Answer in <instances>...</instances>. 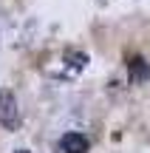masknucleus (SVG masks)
I'll return each instance as SVG.
<instances>
[{
  "label": "nucleus",
  "instance_id": "1",
  "mask_svg": "<svg viewBox=\"0 0 150 153\" xmlns=\"http://www.w3.org/2000/svg\"><path fill=\"white\" fill-rule=\"evenodd\" d=\"M0 125L9 128V131H14V128L20 125L17 99H14V94H11L9 88H3V91H0Z\"/></svg>",
  "mask_w": 150,
  "mask_h": 153
},
{
  "label": "nucleus",
  "instance_id": "3",
  "mask_svg": "<svg viewBox=\"0 0 150 153\" xmlns=\"http://www.w3.org/2000/svg\"><path fill=\"white\" fill-rule=\"evenodd\" d=\"M145 76H147L145 60H139V57H136V60L130 62V79H136V82H139V79H145Z\"/></svg>",
  "mask_w": 150,
  "mask_h": 153
},
{
  "label": "nucleus",
  "instance_id": "4",
  "mask_svg": "<svg viewBox=\"0 0 150 153\" xmlns=\"http://www.w3.org/2000/svg\"><path fill=\"white\" fill-rule=\"evenodd\" d=\"M14 153H28V150H14Z\"/></svg>",
  "mask_w": 150,
  "mask_h": 153
},
{
  "label": "nucleus",
  "instance_id": "2",
  "mask_svg": "<svg viewBox=\"0 0 150 153\" xmlns=\"http://www.w3.org/2000/svg\"><path fill=\"white\" fill-rule=\"evenodd\" d=\"M60 148H62V153H85L88 150V139L82 136V133H65V136L60 139Z\"/></svg>",
  "mask_w": 150,
  "mask_h": 153
}]
</instances>
